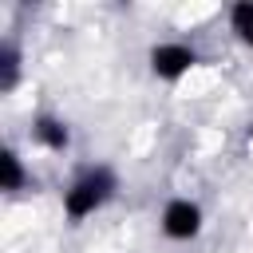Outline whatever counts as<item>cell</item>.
<instances>
[{
	"label": "cell",
	"instance_id": "6da1fadb",
	"mask_svg": "<svg viewBox=\"0 0 253 253\" xmlns=\"http://www.w3.org/2000/svg\"><path fill=\"white\" fill-rule=\"evenodd\" d=\"M119 190V174L107 166V162H95V166H83L67 190H63V213L71 221H87L91 213H99Z\"/></svg>",
	"mask_w": 253,
	"mask_h": 253
},
{
	"label": "cell",
	"instance_id": "7a4b0ae2",
	"mask_svg": "<svg viewBox=\"0 0 253 253\" xmlns=\"http://www.w3.org/2000/svg\"><path fill=\"white\" fill-rule=\"evenodd\" d=\"M202 225H206V213H202V206L190 202V198H170V202L162 206V213H158V229H162L170 241H194V237L202 233Z\"/></svg>",
	"mask_w": 253,
	"mask_h": 253
},
{
	"label": "cell",
	"instance_id": "3957f363",
	"mask_svg": "<svg viewBox=\"0 0 253 253\" xmlns=\"http://www.w3.org/2000/svg\"><path fill=\"white\" fill-rule=\"evenodd\" d=\"M146 59H150V71H154L158 79L174 83V79H182V75L198 63V51H194L190 43H154Z\"/></svg>",
	"mask_w": 253,
	"mask_h": 253
},
{
	"label": "cell",
	"instance_id": "277c9868",
	"mask_svg": "<svg viewBox=\"0 0 253 253\" xmlns=\"http://www.w3.org/2000/svg\"><path fill=\"white\" fill-rule=\"evenodd\" d=\"M32 142L36 146H43V150H51V154H63L67 146H71V126L59 119V115H36L32 119Z\"/></svg>",
	"mask_w": 253,
	"mask_h": 253
},
{
	"label": "cell",
	"instance_id": "5b68a950",
	"mask_svg": "<svg viewBox=\"0 0 253 253\" xmlns=\"http://www.w3.org/2000/svg\"><path fill=\"white\" fill-rule=\"evenodd\" d=\"M0 186H4L8 194H20V190L28 186V170H24V158H20L12 146L0 154Z\"/></svg>",
	"mask_w": 253,
	"mask_h": 253
},
{
	"label": "cell",
	"instance_id": "8992f818",
	"mask_svg": "<svg viewBox=\"0 0 253 253\" xmlns=\"http://www.w3.org/2000/svg\"><path fill=\"white\" fill-rule=\"evenodd\" d=\"M20 83V47L12 40L0 43V91H12Z\"/></svg>",
	"mask_w": 253,
	"mask_h": 253
},
{
	"label": "cell",
	"instance_id": "52a82bcc",
	"mask_svg": "<svg viewBox=\"0 0 253 253\" xmlns=\"http://www.w3.org/2000/svg\"><path fill=\"white\" fill-rule=\"evenodd\" d=\"M229 28L245 47H253V0H241L229 8Z\"/></svg>",
	"mask_w": 253,
	"mask_h": 253
}]
</instances>
